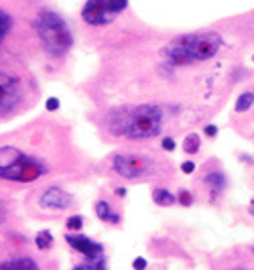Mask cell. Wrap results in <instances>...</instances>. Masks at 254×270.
<instances>
[{
	"mask_svg": "<svg viewBox=\"0 0 254 270\" xmlns=\"http://www.w3.org/2000/svg\"><path fill=\"white\" fill-rule=\"evenodd\" d=\"M220 47H222V39L216 33H199V35L181 37L171 45H167L165 55L175 65H187L193 61L211 59Z\"/></svg>",
	"mask_w": 254,
	"mask_h": 270,
	"instance_id": "7a4b0ae2",
	"label": "cell"
},
{
	"mask_svg": "<svg viewBox=\"0 0 254 270\" xmlns=\"http://www.w3.org/2000/svg\"><path fill=\"white\" fill-rule=\"evenodd\" d=\"M250 213H254V201H252V207H250Z\"/></svg>",
	"mask_w": 254,
	"mask_h": 270,
	"instance_id": "4316f807",
	"label": "cell"
},
{
	"mask_svg": "<svg viewBox=\"0 0 254 270\" xmlns=\"http://www.w3.org/2000/svg\"><path fill=\"white\" fill-rule=\"evenodd\" d=\"M45 108H47L49 112H55V110L59 108V100H57V98H49L47 104H45Z\"/></svg>",
	"mask_w": 254,
	"mask_h": 270,
	"instance_id": "ffe728a7",
	"label": "cell"
},
{
	"mask_svg": "<svg viewBox=\"0 0 254 270\" xmlns=\"http://www.w3.org/2000/svg\"><path fill=\"white\" fill-rule=\"evenodd\" d=\"M205 183L211 185V189L222 191V189L226 187V179H224V175H222L220 171H214V173H209V175L205 177Z\"/></svg>",
	"mask_w": 254,
	"mask_h": 270,
	"instance_id": "4fadbf2b",
	"label": "cell"
},
{
	"mask_svg": "<svg viewBox=\"0 0 254 270\" xmlns=\"http://www.w3.org/2000/svg\"><path fill=\"white\" fill-rule=\"evenodd\" d=\"M128 6V0H88L81 10V18L92 27H104L112 22Z\"/></svg>",
	"mask_w": 254,
	"mask_h": 270,
	"instance_id": "277c9868",
	"label": "cell"
},
{
	"mask_svg": "<svg viewBox=\"0 0 254 270\" xmlns=\"http://www.w3.org/2000/svg\"><path fill=\"white\" fill-rule=\"evenodd\" d=\"M132 268H134V270H142V268H146V260H144V258H136V260L132 262Z\"/></svg>",
	"mask_w": 254,
	"mask_h": 270,
	"instance_id": "cb8c5ba5",
	"label": "cell"
},
{
	"mask_svg": "<svg viewBox=\"0 0 254 270\" xmlns=\"http://www.w3.org/2000/svg\"><path fill=\"white\" fill-rule=\"evenodd\" d=\"M110 130L130 138H155L163 130V112L159 106L124 108L110 118Z\"/></svg>",
	"mask_w": 254,
	"mask_h": 270,
	"instance_id": "6da1fadb",
	"label": "cell"
},
{
	"mask_svg": "<svg viewBox=\"0 0 254 270\" xmlns=\"http://www.w3.org/2000/svg\"><path fill=\"white\" fill-rule=\"evenodd\" d=\"M65 242L71 246L73 250H77L79 254H83L88 260H94V258H102L104 256V246L100 242H94L92 238L88 236H81V234H67L65 236Z\"/></svg>",
	"mask_w": 254,
	"mask_h": 270,
	"instance_id": "ba28073f",
	"label": "cell"
},
{
	"mask_svg": "<svg viewBox=\"0 0 254 270\" xmlns=\"http://www.w3.org/2000/svg\"><path fill=\"white\" fill-rule=\"evenodd\" d=\"M205 134H207V136H216V134H218V128H216L214 124H209V126H205Z\"/></svg>",
	"mask_w": 254,
	"mask_h": 270,
	"instance_id": "d4e9b609",
	"label": "cell"
},
{
	"mask_svg": "<svg viewBox=\"0 0 254 270\" xmlns=\"http://www.w3.org/2000/svg\"><path fill=\"white\" fill-rule=\"evenodd\" d=\"M153 199H155L157 205H163V207L173 205L175 201H177V197H175L171 191H167V189H163V187H159V189L153 191Z\"/></svg>",
	"mask_w": 254,
	"mask_h": 270,
	"instance_id": "8fae6325",
	"label": "cell"
},
{
	"mask_svg": "<svg viewBox=\"0 0 254 270\" xmlns=\"http://www.w3.org/2000/svg\"><path fill=\"white\" fill-rule=\"evenodd\" d=\"M33 27L41 39L43 49L51 55H63L71 49L73 45V35L71 29L65 22V18L59 16L53 10H41L35 16Z\"/></svg>",
	"mask_w": 254,
	"mask_h": 270,
	"instance_id": "3957f363",
	"label": "cell"
},
{
	"mask_svg": "<svg viewBox=\"0 0 254 270\" xmlns=\"http://www.w3.org/2000/svg\"><path fill=\"white\" fill-rule=\"evenodd\" d=\"M67 230H71V232H79L81 228H83V217L81 215H71L69 219H67Z\"/></svg>",
	"mask_w": 254,
	"mask_h": 270,
	"instance_id": "ac0fdd59",
	"label": "cell"
},
{
	"mask_svg": "<svg viewBox=\"0 0 254 270\" xmlns=\"http://www.w3.org/2000/svg\"><path fill=\"white\" fill-rule=\"evenodd\" d=\"M112 167L124 179H140L142 175L149 173L151 161L140 154H116Z\"/></svg>",
	"mask_w": 254,
	"mask_h": 270,
	"instance_id": "52a82bcc",
	"label": "cell"
},
{
	"mask_svg": "<svg viewBox=\"0 0 254 270\" xmlns=\"http://www.w3.org/2000/svg\"><path fill=\"white\" fill-rule=\"evenodd\" d=\"M47 173V167L41 163L39 159L31 154L20 152L18 159L0 173V179H6V181H16V183H33L39 177H43Z\"/></svg>",
	"mask_w": 254,
	"mask_h": 270,
	"instance_id": "5b68a950",
	"label": "cell"
},
{
	"mask_svg": "<svg viewBox=\"0 0 254 270\" xmlns=\"http://www.w3.org/2000/svg\"><path fill=\"white\" fill-rule=\"evenodd\" d=\"M10 27H12V18L0 8V45L6 39V35L10 33Z\"/></svg>",
	"mask_w": 254,
	"mask_h": 270,
	"instance_id": "9a60e30c",
	"label": "cell"
},
{
	"mask_svg": "<svg viewBox=\"0 0 254 270\" xmlns=\"http://www.w3.org/2000/svg\"><path fill=\"white\" fill-rule=\"evenodd\" d=\"M177 199H179V203H181V205H191V201H193V197L189 195V191H185V189L179 193V197H177Z\"/></svg>",
	"mask_w": 254,
	"mask_h": 270,
	"instance_id": "d6986e66",
	"label": "cell"
},
{
	"mask_svg": "<svg viewBox=\"0 0 254 270\" xmlns=\"http://www.w3.org/2000/svg\"><path fill=\"white\" fill-rule=\"evenodd\" d=\"M183 150H185L187 154H195V152L199 150V136H197V134H189V136L185 138Z\"/></svg>",
	"mask_w": 254,
	"mask_h": 270,
	"instance_id": "e0dca14e",
	"label": "cell"
},
{
	"mask_svg": "<svg viewBox=\"0 0 254 270\" xmlns=\"http://www.w3.org/2000/svg\"><path fill=\"white\" fill-rule=\"evenodd\" d=\"M252 104H254V94L252 92H244L236 100V112H246L248 108H252Z\"/></svg>",
	"mask_w": 254,
	"mask_h": 270,
	"instance_id": "2e32d148",
	"label": "cell"
},
{
	"mask_svg": "<svg viewBox=\"0 0 254 270\" xmlns=\"http://www.w3.org/2000/svg\"><path fill=\"white\" fill-rule=\"evenodd\" d=\"M96 215L102 219V221H110V223H118L120 221V215L112 211V207L106 203V201H98L96 203Z\"/></svg>",
	"mask_w": 254,
	"mask_h": 270,
	"instance_id": "30bf717a",
	"label": "cell"
},
{
	"mask_svg": "<svg viewBox=\"0 0 254 270\" xmlns=\"http://www.w3.org/2000/svg\"><path fill=\"white\" fill-rule=\"evenodd\" d=\"M181 171H183V173H187V175H189V173H193V171H195V165H193V163H191V161H185V163H183V165H181Z\"/></svg>",
	"mask_w": 254,
	"mask_h": 270,
	"instance_id": "603a6c76",
	"label": "cell"
},
{
	"mask_svg": "<svg viewBox=\"0 0 254 270\" xmlns=\"http://www.w3.org/2000/svg\"><path fill=\"white\" fill-rule=\"evenodd\" d=\"M161 144H163V148H165V150H175V146H177L173 138H163V142H161Z\"/></svg>",
	"mask_w": 254,
	"mask_h": 270,
	"instance_id": "44dd1931",
	"label": "cell"
},
{
	"mask_svg": "<svg viewBox=\"0 0 254 270\" xmlns=\"http://www.w3.org/2000/svg\"><path fill=\"white\" fill-rule=\"evenodd\" d=\"M35 246H37L39 250H49L51 246H53V236H51V232H47V230L39 232L37 238H35Z\"/></svg>",
	"mask_w": 254,
	"mask_h": 270,
	"instance_id": "5bb4252c",
	"label": "cell"
},
{
	"mask_svg": "<svg viewBox=\"0 0 254 270\" xmlns=\"http://www.w3.org/2000/svg\"><path fill=\"white\" fill-rule=\"evenodd\" d=\"M252 59H254V57H252Z\"/></svg>",
	"mask_w": 254,
	"mask_h": 270,
	"instance_id": "83f0119b",
	"label": "cell"
},
{
	"mask_svg": "<svg viewBox=\"0 0 254 270\" xmlns=\"http://www.w3.org/2000/svg\"><path fill=\"white\" fill-rule=\"evenodd\" d=\"M39 201H41V205L47 207V209H67L73 203V197L59 187H49L43 195H41Z\"/></svg>",
	"mask_w": 254,
	"mask_h": 270,
	"instance_id": "9c48e42d",
	"label": "cell"
},
{
	"mask_svg": "<svg viewBox=\"0 0 254 270\" xmlns=\"http://www.w3.org/2000/svg\"><path fill=\"white\" fill-rule=\"evenodd\" d=\"M4 268H31V270H37V262L31 260V258H12V260H6L0 264V270H4Z\"/></svg>",
	"mask_w": 254,
	"mask_h": 270,
	"instance_id": "7c38bea8",
	"label": "cell"
},
{
	"mask_svg": "<svg viewBox=\"0 0 254 270\" xmlns=\"http://www.w3.org/2000/svg\"><path fill=\"white\" fill-rule=\"evenodd\" d=\"M116 195H118V197H124V195H126V189H124V187H116Z\"/></svg>",
	"mask_w": 254,
	"mask_h": 270,
	"instance_id": "484cf974",
	"label": "cell"
},
{
	"mask_svg": "<svg viewBox=\"0 0 254 270\" xmlns=\"http://www.w3.org/2000/svg\"><path fill=\"white\" fill-rule=\"evenodd\" d=\"M20 100H23V89H20L18 77L0 69V118L10 114Z\"/></svg>",
	"mask_w": 254,
	"mask_h": 270,
	"instance_id": "8992f818",
	"label": "cell"
},
{
	"mask_svg": "<svg viewBox=\"0 0 254 270\" xmlns=\"http://www.w3.org/2000/svg\"><path fill=\"white\" fill-rule=\"evenodd\" d=\"M4 221H6V203L0 199V226H2Z\"/></svg>",
	"mask_w": 254,
	"mask_h": 270,
	"instance_id": "7402d4cb",
	"label": "cell"
}]
</instances>
